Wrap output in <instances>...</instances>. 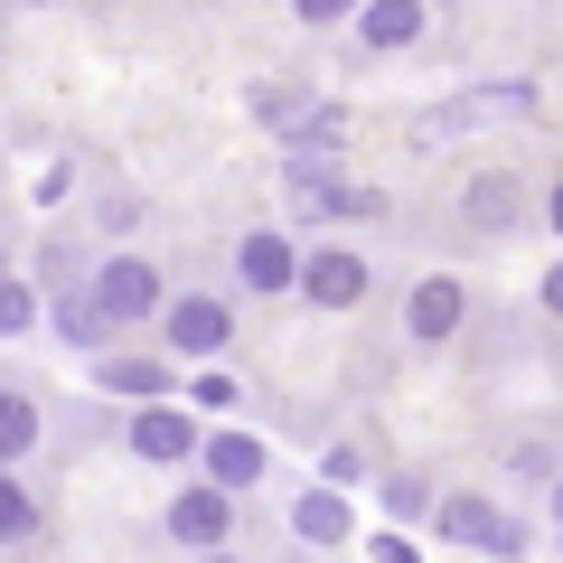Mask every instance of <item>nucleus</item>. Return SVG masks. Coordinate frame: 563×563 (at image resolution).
<instances>
[{
    "label": "nucleus",
    "instance_id": "15",
    "mask_svg": "<svg viewBox=\"0 0 563 563\" xmlns=\"http://www.w3.org/2000/svg\"><path fill=\"white\" fill-rule=\"evenodd\" d=\"M103 385H122V395H161V366H151V357H113V366H103Z\"/></svg>",
    "mask_w": 563,
    "mask_h": 563
},
{
    "label": "nucleus",
    "instance_id": "4",
    "mask_svg": "<svg viewBox=\"0 0 563 563\" xmlns=\"http://www.w3.org/2000/svg\"><path fill=\"white\" fill-rule=\"evenodd\" d=\"M169 536L198 544V554H217V544H225V488H179V507H169Z\"/></svg>",
    "mask_w": 563,
    "mask_h": 563
},
{
    "label": "nucleus",
    "instance_id": "3",
    "mask_svg": "<svg viewBox=\"0 0 563 563\" xmlns=\"http://www.w3.org/2000/svg\"><path fill=\"white\" fill-rule=\"evenodd\" d=\"M301 291H310L320 310L366 301V254H310V263H301Z\"/></svg>",
    "mask_w": 563,
    "mask_h": 563
},
{
    "label": "nucleus",
    "instance_id": "12",
    "mask_svg": "<svg viewBox=\"0 0 563 563\" xmlns=\"http://www.w3.org/2000/svg\"><path fill=\"white\" fill-rule=\"evenodd\" d=\"M461 207H470V225H517V217H526V198H517L507 179H479Z\"/></svg>",
    "mask_w": 563,
    "mask_h": 563
},
{
    "label": "nucleus",
    "instance_id": "1",
    "mask_svg": "<svg viewBox=\"0 0 563 563\" xmlns=\"http://www.w3.org/2000/svg\"><path fill=\"white\" fill-rule=\"evenodd\" d=\"M432 526H442L451 544H479V554H498V563H517V554H526V526H517V517H498L488 498H442V507H432Z\"/></svg>",
    "mask_w": 563,
    "mask_h": 563
},
{
    "label": "nucleus",
    "instance_id": "19",
    "mask_svg": "<svg viewBox=\"0 0 563 563\" xmlns=\"http://www.w3.org/2000/svg\"><path fill=\"white\" fill-rule=\"evenodd\" d=\"M544 310H563V263H554V273H544Z\"/></svg>",
    "mask_w": 563,
    "mask_h": 563
},
{
    "label": "nucleus",
    "instance_id": "2",
    "mask_svg": "<svg viewBox=\"0 0 563 563\" xmlns=\"http://www.w3.org/2000/svg\"><path fill=\"white\" fill-rule=\"evenodd\" d=\"M95 310L103 320H151V310H161V273H151V263H103V282H95Z\"/></svg>",
    "mask_w": 563,
    "mask_h": 563
},
{
    "label": "nucleus",
    "instance_id": "7",
    "mask_svg": "<svg viewBox=\"0 0 563 563\" xmlns=\"http://www.w3.org/2000/svg\"><path fill=\"white\" fill-rule=\"evenodd\" d=\"M461 282H413V310H404V329H413V339H451V329H461Z\"/></svg>",
    "mask_w": 563,
    "mask_h": 563
},
{
    "label": "nucleus",
    "instance_id": "6",
    "mask_svg": "<svg viewBox=\"0 0 563 563\" xmlns=\"http://www.w3.org/2000/svg\"><path fill=\"white\" fill-rule=\"evenodd\" d=\"M169 339H179L188 357H217V347L235 339V320H225V301H179L169 310Z\"/></svg>",
    "mask_w": 563,
    "mask_h": 563
},
{
    "label": "nucleus",
    "instance_id": "11",
    "mask_svg": "<svg viewBox=\"0 0 563 563\" xmlns=\"http://www.w3.org/2000/svg\"><path fill=\"white\" fill-rule=\"evenodd\" d=\"M291 526H301L310 544H339V536H347V507H339V488H310V498L291 507Z\"/></svg>",
    "mask_w": 563,
    "mask_h": 563
},
{
    "label": "nucleus",
    "instance_id": "16",
    "mask_svg": "<svg viewBox=\"0 0 563 563\" xmlns=\"http://www.w3.org/2000/svg\"><path fill=\"white\" fill-rule=\"evenodd\" d=\"M29 320H38V301H29V282H0V339H20Z\"/></svg>",
    "mask_w": 563,
    "mask_h": 563
},
{
    "label": "nucleus",
    "instance_id": "8",
    "mask_svg": "<svg viewBox=\"0 0 563 563\" xmlns=\"http://www.w3.org/2000/svg\"><path fill=\"white\" fill-rule=\"evenodd\" d=\"M132 451H141V461H188V451H198V432H188V413L151 404V413L132 422Z\"/></svg>",
    "mask_w": 563,
    "mask_h": 563
},
{
    "label": "nucleus",
    "instance_id": "9",
    "mask_svg": "<svg viewBox=\"0 0 563 563\" xmlns=\"http://www.w3.org/2000/svg\"><path fill=\"white\" fill-rule=\"evenodd\" d=\"M366 47H413L422 38V0H366Z\"/></svg>",
    "mask_w": 563,
    "mask_h": 563
},
{
    "label": "nucleus",
    "instance_id": "18",
    "mask_svg": "<svg viewBox=\"0 0 563 563\" xmlns=\"http://www.w3.org/2000/svg\"><path fill=\"white\" fill-rule=\"evenodd\" d=\"M291 10H301V20H347L357 0H291Z\"/></svg>",
    "mask_w": 563,
    "mask_h": 563
},
{
    "label": "nucleus",
    "instance_id": "17",
    "mask_svg": "<svg viewBox=\"0 0 563 563\" xmlns=\"http://www.w3.org/2000/svg\"><path fill=\"white\" fill-rule=\"evenodd\" d=\"M385 507H395V517H422L432 498H422V479H385Z\"/></svg>",
    "mask_w": 563,
    "mask_h": 563
},
{
    "label": "nucleus",
    "instance_id": "13",
    "mask_svg": "<svg viewBox=\"0 0 563 563\" xmlns=\"http://www.w3.org/2000/svg\"><path fill=\"white\" fill-rule=\"evenodd\" d=\"M38 442V413H29L20 395H0V461H10V451H29Z\"/></svg>",
    "mask_w": 563,
    "mask_h": 563
},
{
    "label": "nucleus",
    "instance_id": "5",
    "mask_svg": "<svg viewBox=\"0 0 563 563\" xmlns=\"http://www.w3.org/2000/svg\"><path fill=\"white\" fill-rule=\"evenodd\" d=\"M235 273L254 282V291H282V282H301V254H291L282 235H244L235 244Z\"/></svg>",
    "mask_w": 563,
    "mask_h": 563
},
{
    "label": "nucleus",
    "instance_id": "20",
    "mask_svg": "<svg viewBox=\"0 0 563 563\" xmlns=\"http://www.w3.org/2000/svg\"><path fill=\"white\" fill-rule=\"evenodd\" d=\"M544 217H554V225H563V188H554V198H544Z\"/></svg>",
    "mask_w": 563,
    "mask_h": 563
},
{
    "label": "nucleus",
    "instance_id": "14",
    "mask_svg": "<svg viewBox=\"0 0 563 563\" xmlns=\"http://www.w3.org/2000/svg\"><path fill=\"white\" fill-rule=\"evenodd\" d=\"M29 526H38V507H29V488H20V479H0V544H20Z\"/></svg>",
    "mask_w": 563,
    "mask_h": 563
},
{
    "label": "nucleus",
    "instance_id": "10",
    "mask_svg": "<svg viewBox=\"0 0 563 563\" xmlns=\"http://www.w3.org/2000/svg\"><path fill=\"white\" fill-rule=\"evenodd\" d=\"M207 470H217V488L263 479V442H254V432H217V442H207Z\"/></svg>",
    "mask_w": 563,
    "mask_h": 563
},
{
    "label": "nucleus",
    "instance_id": "21",
    "mask_svg": "<svg viewBox=\"0 0 563 563\" xmlns=\"http://www.w3.org/2000/svg\"><path fill=\"white\" fill-rule=\"evenodd\" d=\"M207 563H225V554H207Z\"/></svg>",
    "mask_w": 563,
    "mask_h": 563
}]
</instances>
